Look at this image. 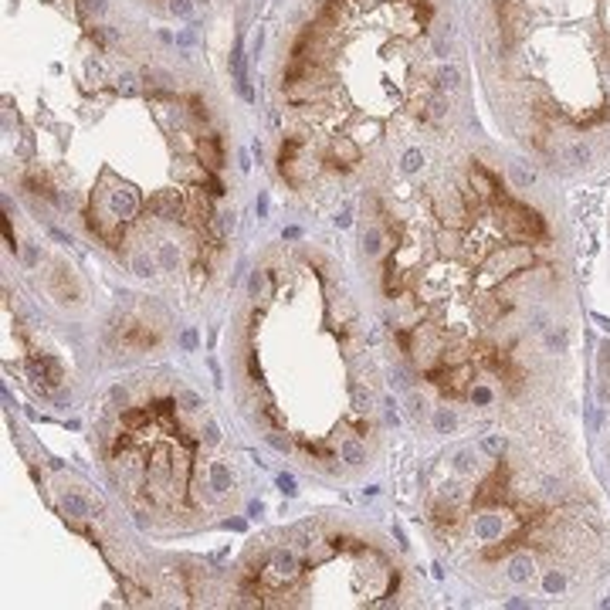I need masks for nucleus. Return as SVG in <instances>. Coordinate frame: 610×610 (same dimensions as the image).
Here are the masks:
<instances>
[{
  "instance_id": "2",
  "label": "nucleus",
  "mask_w": 610,
  "mask_h": 610,
  "mask_svg": "<svg viewBox=\"0 0 610 610\" xmlns=\"http://www.w3.org/2000/svg\"><path fill=\"white\" fill-rule=\"evenodd\" d=\"M536 173L485 156L394 173L360 193L353 275L383 342L390 390L414 427L448 438L458 407H498L529 390L526 339L570 353V326L546 298L559 288L553 221L526 190Z\"/></svg>"
},
{
  "instance_id": "10",
  "label": "nucleus",
  "mask_w": 610,
  "mask_h": 610,
  "mask_svg": "<svg viewBox=\"0 0 610 610\" xmlns=\"http://www.w3.org/2000/svg\"><path fill=\"white\" fill-rule=\"evenodd\" d=\"M136 7L149 11L153 17H166V21H187L190 27H200V17H214V14L234 7L241 0H133Z\"/></svg>"
},
{
  "instance_id": "8",
  "label": "nucleus",
  "mask_w": 610,
  "mask_h": 610,
  "mask_svg": "<svg viewBox=\"0 0 610 610\" xmlns=\"http://www.w3.org/2000/svg\"><path fill=\"white\" fill-rule=\"evenodd\" d=\"M414 570L380 526L350 512L302 515L261 532L221 573V607H417Z\"/></svg>"
},
{
  "instance_id": "3",
  "label": "nucleus",
  "mask_w": 610,
  "mask_h": 610,
  "mask_svg": "<svg viewBox=\"0 0 610 610\" xmlns=\"http://www.w3.org/2000/svg\"><path fill=\"white\" fill-rule=\"evenodd\" d=\"M444 0H285L265 68L268 166L292 207L322 210L434 149L454 119Z\"/></svg>"
},
{
  "instance_id": "1",
  "label": "nucleus",
  "mask_w": 610,
  "mask_h": 610,
  "mask_svg": "<svg viewBox=\"0 0 610 610\" xmlns=\"http://www.w3.org/2000/svg\"><path fill=\"white\" fill-rule=\"evenodd\" d=\"M4 210L41 241L21 271L85 248L102 268L183 312L231 282L237 183L231 115L166 31L112 0H4Z\"/></svg>"
},
{
  "instance_id": "7",
  "label": "nucleus",
  "mask_w": 610,
  "mask_h": 610,
  "mask_svg": "<svg viewBox=\"0 0 610 610\" xmlns=\"http://www.w3.org/2000/svg\"><path fill=\"white\" fill-rule=\"evenodd\" d=\"M488 92L542 159L587 169L610 133V0H471Z\"/></svg>"
},
{
  "instance_id": "6",
  "label": "nucleus",
  "mask_w": 610,
  "mask_h": 610,
  "mask_svg": "<svg viewBox=\"0 0 610 610\" xmlns=\"http://www.w3.org/2000/svg\"><path fill=\"white\" fill-rule=\"evenodd\" d=\"M420 522L448 559L468 573L532 587L539 553L576 556L603 536L597 508L576 495L556 468L512 461V438L482 434L474 444L444 448L420 471Z\"/></svg>"
},
{
  "instance_id": "9",
  "label": "nucleus",
  "mask_w": 610,
  "mask_h": 610,
  "mask_svg": "<svg viewBox=\"0 0 610 610\" xmlns=\"http://www.w3.org/2000/svg\"><path fill=\"white\" fill-rule=\"evenodd\" d=\"M173 305L153 295H122L115 298L109 316L99 326V366L105 370H133L146 366L169 350L173 342Z\"/></svg>"
},
{
  "instance_id": "4",
  "label": "nucleus",
  "mask_w": 610,
  "mask_h": 610,
  "mask_svg": "<svg viewBox=\"0 0 610 610\" xmlns=\"http://www.w3.org/2000/svg\"><path fill=\"white\" fill-rule=\"evenodd\" d=\"M360 285L322 241H275L254 258L227 326L234 414L319 485L380 464L394 390Z\"/></svg>"
},
{
  "instance_id": "5",
  "label": "nucleus",
  "mask_w": 610,
  "mask_h": 610,
  "mask_svg": "<svg viewBox=\"0 0 610 610\" xmlns=\"http://www.w3.org/2000/svg\"><path fill=\"white\" fill-rule=\"evenodd\" d=\"M92 448L149 539L217 529L248 502L251 458L214 397L173 366H133L92 404Z\"/></svg>"
}]
</instances>
